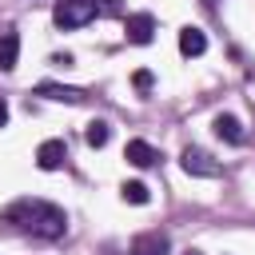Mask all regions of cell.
I'll return each mask as SVG.
<instances>
[{
  "label": "cell",
  "mask_w": 255,
  "mask_h": 255,
  "mask_svg": "<svg viewBox=\"0 0 255 255\" xmlns=\"http://www.w3.org/2000/svg\"><path fill=\"white\" fill-rule=\"evenodd\" d=\"M96 16H100V4H96V0H56V8H52V24L64 28V32L84 28V24H92Z\"/></svg>",
  "instance_id": "obj_2"
},
{
  "label": "cell",
  "mask_w": 255,
  "mask_h": 255,
  "mask_svg": "<svg viewBox=\"0 0 255 255\" xmlns=\"http://www.w3.org/2000/svg\"><path fill=\"white\" fill-rule=\"evenodd\" d=\"M124 159L128 163H135V167H155L163 155L147 143V139H128V147H124Z\"/></svg>",
  "instance_id": "obj_7"
},
{
  "label": "cell",
  "mask_w": 255,
  "mask_h": 255,
  "mask_svg": "<svg viewBox=\"0 0 255 255\" xmlns=\"http://www.w3.org/2000/svg\"><path fill=\"white\" fill-rule=\"evenodd\" d=\"M124 36H128L131 44H151V36H155V16H151V12H131V16L124 20Z\"/></svg>",
  "instance_id": "obj_4"
},
{
  "label": "cell",
  "mask_w": 255,
  "mask_h": 255,
  "mask_svg": "<svg viewBox=\"0 0 255 255\" xmlns=\"http://www.w3.org/2000/svg\"><path fill=\"white\" fill-rule=\"evenodd\" d=\"M112 12H120V0H100V16H112Z\"/></svg>",
  "instance_id": "obj_15"
},
{
  "label": "cell",
  "mask_w": 255,
  "mask_h": 255,
  "mask_svg": "<svg viewBox=\"0 0 255 255\" xmlns=\"http://www.w3.org/2000/svg\"><path fill=\"white\" fill-rule=\"evenodd\" d=\"M0 223L16 227V231H32L40 239H60L68 231V215L64 207L48 203V199H16L0 211Z\"/></svg>",
  "instance_id": "obj_1"
},
{
  "label": "cell",
  "mask_w": 255,
  "mask_h": 255,
  "mask_svg": "<svg viewBox=\"0 0 255 255\" xmlns=\"http://www.w3.org/2000/svg\"><path fill=\"white\" fill-rule=\"evenodd\" d=\"M183 255H203V251H183Z\"/></svg>",
  "instance_id": "obj_18"
},
{
  "label": "cell",
  "mask_w": 255,
  "mask_h": 255,
  "mask_svg": "<svg viewBox=\"0 0 255 255\" xmlns=\"http://www.w3.org/2000/svg\"><path fill=\"white\" fill-rule=\"evenodd\" d=\"M211 128H215V135H219V139H227V143H243V139H247L243 124H239L231 112H219V116L211 120Z\"/></svg>",
  "instance_id": "obj_8"
},
{
  "label": "cell",
  "mask_w": 255,
  "mask_h": 255,
  "mask_svg": "<svg viewBox=\"0 0 255 255\" xmlns=\"http://www.w3.org/2000/svg\"><path fill=\"white\" fill-rule=\"evenodd\" d=\"M179 52H183V56H203V52H207V36H203L199 28H191V24L179 28Z\"/></svg>",
  "instance_id": "obj_10"
},
{
  "label": "cell",
  "mask_w": 255,
  "mask_h": 255,
  "mask_svg": "<svg viewBox=\"0 0 255 255\" xmlns=\"http://www.w3.org/2000/svg\"><path fill=\"white\" fill-rule=\"evenodd\" d=\"M167 251H171L167 231H143V235L131 239V251L128 255H167Z\"/></svg>",
  "instance_id": "obj_6"
},
{
  "label": "cell",
  "mask_w": 255,
  "mask_h": 255,
  "mask_svg": "<svg viewBox=\"0 0 255 255\" xmlns=\"http://www.w3.org/2000/svg\"><path fill=\"white\" fill-rule=\"evenodd\" d=\"M84 139H88V147H104V143L112 139V124H108V120H92V124L84 128Z\"/></svg>",
  "instance_id": "obj_12"
},
{
  "label": "cell",
  "mask_w": 255,
  "mask_h": 255,
  "mask_svg": "<svg viewBox=\"0 0 255 255\" xmlns=\"http://www.w3.org/2000/svg\"><path fill=\"white\" fill-rule=\"evenodd\" d=\"M20 60V32L16 28H4L0 32V72H12Z\"/></svg>",
  "instance_id": "obj_9"
},
{
  "label": "cell",
  "mask_w": 255,
  "mask_h": 255,
  "mask_svg": "<svg viewBox=\"0 0 255 255\" xmlns=\"http://www.w3.org/2000/svg\"><path fill=\"white\" fill-rule=\"evenodd\" d=\"M64 159H68V143L64 139H44L36 147V167L40 171H56V167H64Z\"/></svg>",
  "instance_id": "obj_5"
},
{
  "label": "cell",
  "mask_w": 255,
  "mask_h": 255,
  "mask_svg": "<svg viewBox=\"0 0 255 255\" xmlns=\"http://www.w3.org/2000/svg\"><path fill=\"white\" fill-rule=\"evenodd\" d=\"M120 195H124V203H135V207H143V203L151 199L147 183H139V179H128V183L120 187Z\"/></svg>",
  "instance_id": "obj_13"
},
{
  "label": "cell",
  "mask_w": 255,
  "mask_h": 255,
  "mask_svg": "<svg viewBox=\"0 0 255 255\" xmlns=\"http://www.w3.org/2000/svg\"><path fill=\"white\" fill-rule=\"evenodd\" d=\"M36 96H48V100H64V104H80L84 92L80 88H64V84H40Z\"/></svg>",
  "instance_id": "obj_11"
},
{
  "label": "cell",
  "mask_w": 255,
  "mask_h": 255,
  "mask_svg": "<svg viewBox=\"0 0 255 255\" xmlns=\"http://www.w3.org/2000/svg\"><path fill=\"white\" fill-rule=\"evenodd\" d=\"M52 64H56V68H72V56H68V52H56Z\"/></svg>",
  "instance_id": "obj_16"
},
{
  "label": "cell",
  "mask_w": 255,
  "mask_h": 255,
  "mask_svg": "<svg viewBox=\"0 0 255 255\" xmlns=\"http://www.w3.org/2000/svg\"><path fill=\"white\" fill-rule=\"evenodd\" d=\"M4 124H8V104L0 100V128H4Z\"/></svg>",
  "instance_id": "obj_17"
},
{
  "label": "cell",
  "mask_w": 255,
  "mask_h": 255,
  "mask_svg": "<svg viewBox=\"0 0 255 255\" xmlns=\"http://www.w3.org/2000/svg\"><path fill=\"white\" fill-rule=\"evenodd\" d=\"M131 84H135V88H139V92H151V88H155V76H151V72H147V68H139V72H135V76H131Z\"/></svg>",
  "instance_id": "obj_14"
},
{
  "label": "cell",
  "mask_w": 255,
  "mask_h": 255,
  "mask_svg": "<svg viewBox=\"0 0 255 255\" xmlns=\"http://www.w3.org/2000/svg\"><path fill=\"white\" fill-rule=\"evenodd\" d=\"M179 163H183V171H187V175H199V179H215V175L223 171V167H219L203 147H183Z\"/></svg>",
  "instance_id": "obj_3"
}]
</instances>
